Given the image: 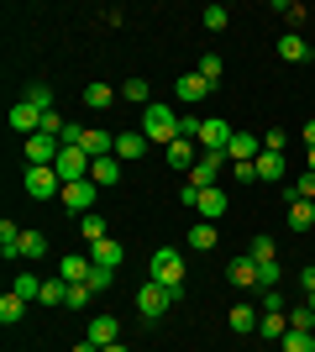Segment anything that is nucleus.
I'll return each mask as SVG.
<instances>
[{"label": "nucleus", "instance_id": "nucleus-1", "mask_svg": "<svg viewBox=\"0 0 315 352\" xmlns=\"http://www.w3.org/2000/svg\"><path fill=\"white\" fill-rule=\"evenodd\" d=\"M142 137H148V142H179V116H174V111H168V105H158L152 100L148 111H142Z\"/></svg>", "mask_w": 315, "mask_h": 352}, {"label": "nucleus", "instance_id": "nucleus-30", "mask_svg": "<svg viewBox=\"0 0 315 352\" xmlns=\"http://www.w3.org/2000/svg\"><path fill=\"white\" fill-rule=\"evenodd\" d=\"M84 105H90V111H105V105H116V89H110V85H100V79H95V85L84 89Z\"/></svg>", "mask_w": 315, "mask_h": 352}, {"label": "nucleus", "instance_id": "nucleus-11", "mask_svg": "<svg viewBox=\"0 0 315 352\" xmlns=\"http://www.w3.org/2000/svg\"><path fill=\"white\" fill-rule=\"evenodd\" d=\"M226 279L237 284V289H253V284H257V258H253V252L231 258V263H226Z\"/></svg>", "mask_w": 315, "mask_h": 352}, {"label": "nucleus", "instance_id": "nucleus-36", "mask_svg": "<svg viewBox=\"0 0 315 352\" xmlns=\"http://www.w3.org/2000/svg\"><path fill=\"white\" fill-rule=\"evenodd\" d=\"M257 258V263H273V258H279V248H273V236H253V248H247Z\"/></svg>", "mask_w": 315, "mask_h": 352}, {"label": "nucleus", "instance_id": "nucleus-19", "mask_svg": "<svg viewBox=\"0 0 315 352\" xmlns=\"http://www.w3.org/2000/svg\"><path fill=\"white\" fill-rule=\"evenodd\" d=\"M142 153H148V137H142V132H121L116 137V158L121 163H137Z\"/></svg>", "mask_w": 315, "mask_h": 352}, {"label": "nucleus", "instance_id": "nucleus-13", "mask_svg": "<svg viewBox=\"0 0 315 352\" xmlns=\"http://www.w3.org/2000/svg\"><path fill=\"white\" fill-rule=\"evenodd\" d=\"M226 321H231V331H237V337H247V331H257V305L237 300V305L226 310Z\"/></svg>", "mask_w": 315, "mask_h": 352}, {"label": "nucleus", "instance_id": "nucleus-49", "mask_svg": "<svg viewBox=\"0 0 315 352\" xmlns=\"http://www.w3.org/2000/svg\"><path fill=\"white\" fill-rule=\"evenodd\" d=\"M74 352H100V347H95V342L84 337V342H74Z\"/></svg>", "mask_w": 315, "mask_h": 352}, {"label": "nucleus", "instance_id": "nucleus-39", "mask_svg": "<svg viewBox=\"0 0 315 352\" xmlns=\"http://www.w3.org/2000/svg\"><path fill=\"white\" fill-rule=\"evenodd\" d=\"M200 21H205L210 32H221L226 21H231V16H226V6H205V11H200Z\"/></svg>", "mask_w": 315, "mask_h": 352}, {"label": "nucleus", "instance_id": "nucleus-38", "mask_svg": "<svg viewBox=\"0 0 315 352\" xmlns=\"http://www.w3.org/2000/svg\"><path fill=\"white\" fill-rule=\"evenodd\" d=\"M273 11H279V16L289 21V32H294V27L305 21V6H289V0H273Z\"/></svg>", "mask_w": 315, "mask_h": 352}, {"label": "nucleus", "instance_id": "nucleus-42", "mask_svg": "<svg viewBox=\"0 0 315 352\" xmlns=\"http://www.w3.org/2000/svg\"><path fill=\"white\" fill-rule=\"evenodd\" d=\"M121 100H148V79H126V85H121Z\"/></svg>", "mask_w": 315, "mask_h": 352}, {"label": "nucleus", "instance_id": "nucleus-32", "mask_svg": "<svg viewBox=\"0 0 315 352\" xmlns=\"http://www.w3.org/2000/svg\"><path fill=\"white\" fill-rule=\"evenodd\" d=\"M195 74H200V79H205V85H210V89H215V85H221V58H215V53H200V63H195Z\"/></svg>", "mask_w": 315, "mask_h": 352}, {"label": "nucleus", "instance_id": "nucleus-50", "mask_svg": "<svg viewBox=\"0 0 315 352\" xmlns=\"http://www.w3.org/2000/svg\"><path fill=\"white\" fill-rule=\"evenodd\" d=\"M305 142H310V147H315V121H305Z\"/></svg>", "mask_w": 315, "mask_h": 352}, {"label": "nucleus", "instance_id": "nucleus-45", "mask_svg": "<svg viewBox=\"0 0 315 352\" xmlns=\"http://www.w3.org/2000/svg\"><path fill=\"white\" fill-rule=\"evenodd\" d=\"M110 279H116L110 268H90V289H110Z\"/></svg>", "mask_w": 315, "mask_h": 352}, {"label": "nucleus", "instance_id": "nucleus-26", "mask_svg": "<svg viewBox=\"0 0 315 352\" xmlns=\"http://www.w3.org/2000/svg\"><path fill=\"white\" fill-rule=\"evenodd\" d=\"M215 236H221V232H215V221H200V226H189V248L210 252V248H215Z\"/></svg>", "mask_w": 315, "mask_h": 352}, {"label": "nucleus", "instance_id": "nucleus-8", "mask_svg": "<svg viewBox=\"0 0 315 352\" xmlns=\"http://www.w3.org/2000/svg\"><path fill=\"white\" fill-rule=\"evenodd\" d=\"M231 126H226V121H215V116H205V126H200V142H205V153H221L226 158V147H231Z\"/></svg>", "mask_w": 315, "mask_h": 352}, {"label": "nucleus", "instance_id": "nucleus-10", "mask_svg": "<svg viewBox=\"0 0 315 352\" xmlns=\"http://www.w3.org/2000/svg\"><path fill=\"white\" fill-rule=\"evenodd\" d=\"M215 174H221V153H200V163L189 168V184L195 190H215Z\"/></svg>", "mask_w": 315, "mask_h": 352}, {"label": "nucleus", "instance_id": "nucleus-14", "mask_svg": "<svg viewBox=\"0 0 315 352\" xmlns=\"http://www.w3.org/2000/svg\"><path fill=\"white\" fill-rule=\"evenodd\" d=\"M284 174H289V168H284V153H268V147H263V153H257V179H263V184H279Z\"/></svg>", "mask_w": 315, "mask_h": 352}, {"label": "nucleus", "instance_id": "nucleus-7", "mask_svg": "<svg viewBox=\"0 0 315 352\" xmlns=\"http://www.w3.org/2000/svg\"><path fill=\"white\" fill-rule=\"evenodd\" d=\"M53 168H58V179H63V184H79V179H90V158H84L79 147H63Z\"/></svg>", "mask_w": 315, "mask_h": 352}, {"label": "nucleus", "instance_id": "nucleus-5", "mask_svg": "<svg viewBox=\"0 0 315 352\" xmlns=\"http://www.w3.org/2000/svg\"><path fill=\"white\" fill-rule=\"evenodd\" d=\"M27 195H32V200H53V195H63L58 168H27Z\"/></svg>", "mask_w": 315, "mask_h": 352}, {"label": "nucleus", "instance_id": "nucleus-51", "mask_svg": "<svg viewBox=\"0 0 315 352\" xmlns=\"http://www.w3.org/2000/svg\"><path fill=\"white\" fill-rule=\"evenodd\" d=\"M100 352H132V347H121V342H110V347H100Z\"/></svg>", "mask_w": 315, "mask_h": 352}, {"label": "nucleus", "instance_id": "nucleus-40", "mask_svg": "<svg viewBox=\"0 0 315 352\" xmlns=\"http://www.w3.org/2000/svg\"><path fill=\"white\" fill-rule=\"evenodd\" d=\"M27 100L47 116V111H53V89H47V85H32V89H27Z\"/></svg>", "mask_w": 315, "mask_h": 352}, {"label": "nucleus", "instance_id": "nucleus-2", "mask_svg": "<svg viewBox=\"0 0 315 352\" xmlns=\"http://www.w3.org/2000/svg\"><path fill=\"white\" fill-rule=\"evenodd\" d=\"M152 284L184 294V263H179V252H174V248H158V252H152Z\"/></svg>", "mask_w": 315, "mask_h": 352}, {"label": "nucleus", "instance_id": "nucleus-34", "mask_svg": "<svg viewBox=\"0 0 315 352\" xmlns=\"http://www.w3.org/2000/svg\"><path fill=\"white\" fill-rule=\"evenodd\" d=\"M11 289L21 294V300H43V279H37V274H16Z\"/></svg>", "mask_w": 315, "mask_h": 352}, {"label": "nucleus", "instance_id": "nucleus-43", "mask_svg": "<svg viewBox=\"0 0 315 352\" xmlns=\"http://www.w3.org/2000/svg\"><path fill=\"white\" fill-rule=\"evenodd\" d=\"M200 126H205V116H195V111L179 116V137H200Z\"/></svg>", "mask_w": 315, "mask_h": 352}, {"label": "nucleus", "instance_id": "nucleus-44", "mask_svg": "<svg viewBox=\"0 0 315 352\" xmlns=\"http://www.w3.org/2000/svg\"><path fill=\"white\" fill-rule=\"evenodd\" d=\"M257 284L273 289V284H279V263H257Z\"/></svg>", "mask_w": 315, "mask_h": 352}, {"label": "nucleus", "instance_id": "nucleus-23", "mask_svg": "<svg viewBox=\"0 0 315 352\" xmlns=\"http://www.w3.org/2000/svg\"><path fill=\"white\" fill-rule=\"evenodd\" d=\"M195 210H200V221H221L226 216V195L221 190H200V206Z\"/></svg>", "mask_w": 315, "mask_h": 352}, {"label": "nucleus", "instance_id": "nucleus-3", "mask_svg": "<svg viewBox=\"0 0 315 352\" xmlns=\"http://www.w3.org/2000/svg\"><path fill=\"white\" fill-rule=\"evenodd\" d=\"M21 153H27V168H53V163H58V153H63V142H53L47 132H37V137H27V142H21Z\"/></svg>", "mask_w": 315, "mask_h": 352}, {"label": "nucleus", "instance_id": "nucleus-25", "mask_svg": "<svg viewBox=\"0 0 315 352\" xmlns=\"http://www.w3.org/2000/svg\"><path fill=\"white\" fill-rule=\"evenodd\" d=\"M90 179H95V184H116V179H121V158H116V153H110V158H95Z\"/></svg>", "mask_w": 315, "mask_h": 352}, {"label": "nucleus", "instance_id": "nucleus-37", "mask_svg": "<svg viewBox=\"0 0 315 352\" xmlns=\"http://www.w3.org/2000/svg\"><path fill=\"white\" fill-rule=\"evenodd\" d=\"M289 331H315V310H310V305L289 310Z\"/></svg>", "mask_w": 315, "mask_h": 352}, {"label": "nucleus", "instance_id": "nucleus-47", "mask_svg": "<svg viewBox=\"0 0 315 352\" xmlns=\"http://www.w3.org/2000/svg\"><path fill=\"white\" fill-rule=\"evenodd\" d=\"M263 310H284V294H279V289H263Z\"/></svg>", "mask_w": 315, "mask_h": 352}, {"label": "nucleus", "instance_id": "nucleus-46", "mask_svg": "<svg viewBox=\"0 0 315 352\" xmlns=\"http://www.w3.org/2000/svg\"><path fill=\"white\" fill-rule=\"evenodd\" d=\"M263 147H268V153H284L289 137H284V132H268V137H263Z\"/></svg>", "mask_w": 315, "mask_h": 352}, {"label": "nucleus", "instance_id": "nucleus-15", "mask_svg": "<svg viewBox=\"0 0 315 352\" xmlns=\"http://www.w3.org/2000/svg\"><path fill=\"white\" fill-rule=\"evenodd\" d=\"M90 342H95V347L121 342V321H116V316H95V321H90Z\"/></svg>", "mask_w": 315, "mask_h": 352}, {"label": "nucleus", "instance_id": "nucleus-33", "mask_svg": "<svg viewBox=\"0 0 315 352\" xmlns=\"http://www.w3.org/2000/svg\"><path fill=\"white\" fill-rule=\"evenodd\" d=\"M279 352H315V331H289L279 342Z\"/></svg>", "mask_w": 315, "mask_h": 352}, {"label": "nucleus", "instance_id": "nucleus-31", "mask_svg": "<svg viewBox=\"0 0 315 352\" xmlns=\"http://www.w3.org/2000/svg\"><path fill=\"white\" fill-rule=\"evenodd\" d=\"M0 252H5V258H21V226L0 221Z\"/></svg>", "mask_w": 315, "mask_h": 352}, {"label": "nucleus", "instance_id": "nucleus-12", "mask_svg": "<svg viewBox=\"0 0 315 352\" xmlns=\"http://www.w3.org/2000/svg\"><path fill=\"white\" fill-rule=\"evenodd\" d=\"M257 153H263V137H253V132H237L231 147H226V158H231V163H257Z\"/></svg>", "mask_w": 315, "mask_h": 352}, {"label": "nucleus", "instance_id": "nucleus-48", "mask_svg": "<svg viewBox=\"0 0 315 352\" xmlns=\"http://www.w3.org/2000/svg\"><path fill=\"white\" fill-rule=\"evenodd\" d=\"M300 289H305V294H315V268H300Z\"/></svg>", "mask_w": 315, "mask_h": 352}, {"label": "nucleus", "instance_id": "nucleus-4", "mask_svg": "<svg viewBox=\"0 0 315 352\" xmlns=\"http://www.w3.org/2000/svg\"><path fill=\"white\" fill-rule=\"evenodd\" d=\"M174 300H179V294L174 289H163V284H142V289H137V310H142V316H148V321H158V316H163L168 305H174Z\"/></svg>", "mask_w": 315, "mask_h": 352}, {"label": "nucleus", "instance_id": "nucleus-21", "mask_svg": "<svg viewBox=\"0 0 315 352\" xmlns=\"http://www.w3.org/2000/svg\"><path fill=\"white\" fill-rule=\"evenodd\" d=\"M257 326H263V342H284L289 337V316H284V310H263V321H257Z\"/></svg>", "mask_w": 315, "mask_h": 352}, {"label": "nucleus", "instance_id": "nucleus-16", "mask_svg": "<svg viewBox=\"0 0 315 352\" xmlns=\"http://www.w3.org/2000/svg\"><path fill=\"white\" fill-rule=\"evenodd\" d=\"M195 142H189V137H179V142H168V168H179V174H189V168H195Z\"/></svg>", "mask_w": 315, "mask_h": 352}, {"label": "nucleus", "instance_id": "nucleus-20", "mask_svg": "<svg viewBox=\"0 0 315 352\" xmlns=\"http://www.w3.org/2000/svg\"><path fill=\"white\" fill-rule=\"evenodd\" d=\"M279 58H284V63H305V58H310V47H305L300 32H284V37H279Z\"/></svg>", "mask_w": 315, "mask_h": 352}, {"label": "nucleus", "instance_id": "nucleus-53", "mask_svg": "<svg viewBox=\"0 0 315 352\" xmlns=\"http://www.w3.org/2000/svg\"><path fill=\"white\" fill-rule=\"evenodd\" d=\"M310 174H315V147H310Z\"/></svg>", "mask_w": 315, "mask_h": 352}, {"label": "nucleus", "instance_id": "nucleus-18", "mask_svg": "<svg viewBox=\"0 0 315 352\" xmlns=\"http://www.w3.org/2000/svg\"><path fill=\"white\" fill-rule=\"evenodd\" d=\"M95 258H90V263L95 268H121V258H126V252H121V242H116V236H105V242H95Z\"/></svg>", "mask_w": 315, "mask_h": 352}, {"label": "nucleus", "instance_id": "nucleus-35", "mask_svg": "<svg viewBox=\"0 0 315 352\" xmlns=\"http://www.w3.org/2000/svg\"><path fill=\"white\" fill-rule=\"evenodd\" d=\"M43 305H69V284L63 279H43Z\"/></svg>", "mask_w": 315, "mask_h": 352}, {"label": "nucleus", "instance_id": "nucleus-22", "mask_svg": "<svg viewBox=\"0 0 315 352\" xmlns=\"http://www.w3.org/2000/svg\"><path fill=\"white\" fill-rule=\"evenodd\" d=\"M79 236H84V242H105V236H110V226H105V216L100 210H90V216H79Z\"/></svg>", "mask_w": 315, "mask_h": 352}, {"label": "nucleus", "instance_id": "nucleus-6", "mask_svg": "<svg viewBox=\"0 0 315 352\" xmlns=\"http://www.w3.org/2000/svg\"><path fill=\"white\" fill-rule=\"evenodd\" d=\"M95 190H100L95 179H79V184H63V206L74 210V216H90V210H95Z\"/></svg>", "mask_w": 315, "mask_h": 352}, {"label": "nucleus", "instance_id": "nucleus-24", "mask_svg": "<svg viewBox=\"0 0 315 352\" xmlns=\"http://www.w3.org/2000/svg\"><path fill=\"white\" fill-rule=\"evenodd\" d=\"M21 316H27V300H21L16 289H5L0 294V326H16Z\"/></svg>", "mask_w": 315, "mask_h": 352}, {"label": "nucleus", "instance_id": "nucleus-27", "mask_svg": "<svg viewBox=\"0 0 315 352\" xmlns=\"http://www.w3.org/2000/svg\"><path fill=\"white\" fill-rule=\"evenodd\" d=\"M289 226H294V232H310L315 226V200H294V206H289Z\"/></svg>", "mask_w": 315, "mask_h": 352}, {"label": "nucleus", "instance_id": "nucleus-52", "mask_svg": "<svg viewBox=\"0 0 315 352\" xmlns=\"http://www.w3.org/2000/svg\"><path fill=\"white\" fill-rule=\"evenodd\" d=\"M305 305H310V310H315V294H305Z\"/></svg>", "mask_w": 315, "mask_h": 352}, {"label": "nucleus", "instance_id": "nucleus-9", "mask_svg": "<svg viewBox=\"0 0 315 352\" xmlns=\"http://www.w3.org/2000/svg\"><path fill=\"white\" fill-rule=\"evenodd\" d=\"M11 126H16L21 137H37V132H43V111H37L32 100H16V105H11Z\"/></svg>", "mask_w": 315, "mask_h": 352}, {"label": "nucleus", "instance_id": "nucleus-41", "mask_svg": "<svg viewBox=\"0 0 315 352\" xmlns=\"http://www.w3.org/2000/svg\"><path fill=\"white\" fill-rule=\"evenodd\" d=\"M90 300H95V289H90V284H69V305H74V310H84Z\"/></svg>", "mask_w": 315, "mask_h": 352}, {"label": "nucleus", "instance_id": "nucleus-17", "mask_svg": "<svg viewBox=\"0 0 315 352\" xmlns=\"http://www.w3.org/2000/svg\"><path fill=\"white\" fill-rule=\"evenodd\" d=\"M90 258H79V252H74V258H63V263H58V279L63 284H90Z\"/></svg>", "mask_w": 315, "mask_h": 352}, {"label": "nucleus", "instance_id": "nucleus-28", "mask_svg": "<svg viewBox=\"0 0 315 352\" xmlns=\"http://www.w3.org/2000/svg\"><path fill=\"white\" fill-rule=\"evenodd\" d=\"M210 85L200 79V74H179V100H205Z\"/></svg>", "mask_w": 315, "mask_h": 352}, {"label": "nucleus", "instance_id": "nucleus-29", "mask_svg": "<svg viewBox=\"0 0 315 352\" xmlns=\"http://www.w3.org/2000/svg\"><path fill=\"white\" fill-rule=\"evenodd\" d=\"M21 258H27V263L47 258V236H43V232H21Z\"/></svg>", "mask_w": 315, "mask_h": 352}]
</instances>
